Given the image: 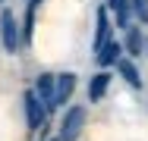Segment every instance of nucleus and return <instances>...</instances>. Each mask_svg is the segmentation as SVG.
I'll return each instance as SVG.
<instances>
[{
    "instance_id": "1",
    "label": "nucleus",
    "mask_w": 148,
    "mask_h": 141,
    "mask_svg": "<svg viewBox=\"0 0 148 141\" xmlns=\"http://www.w3.org/2000/svg\"><path fill=\"white\" fill-rule=\"evenodd\" d=\"M0 41H3V50L6 54H16L19 44H22V31H19V22H16L13 9H3L0 13Z\"/></svg>"
},
{
    "instance_id": "2",
    "label": "nucleus",
    "mask_w": 148,
    "mask_h": 141,
    "mask_svg": "<svg viewBox=\"0 0 148 141\" xmlns=\"http://www.w3.org/2000/svg\"><path fill=\"white\" fill-rule=\"evenodd\" d=\"M85 129V107H69L60 119V141H76Z\"/></svg>"
},
{
    "instance_id": "3",
    "label": "nucleus",
    "mask_w": 148,
    "mask_h": 141,
    "mask_svg": "<svg viewBox=\"0 0 148 141\" xmlns=\"http://www.w3.org/2000/svg\"><path fill=\"white\" fill-rule=\"evenodd\" d=\"M22 107H25V122H29V129L32 132H35V129H41V125H44V116H47V113H44V107H41V100H38V94H35V91H25V94H22Z\"/></svg>"
},
{
    "instance_id": "4",
    "label": "nucleus",
    "mask_w": 148,
    "mask_h": 141,
    "mask_svg": "<svg viewBox=\"0 0 148 141\" xmlns=\"http://www.w3.org/2000/svg\"><path fill=\"white\" fill-rule=\"evenodd\" d=\"M76 91V72H60L54 75V107H63Z\"/></svg>"
},
{
    "instance_id": "5",
    "label": "nucleus",
    "mask_w": 148,
    "mask_h": 141,
    "mask_svg": "<svg viewBox=\"0 0 148 141\" xmlns=\"http://www.w3.org/2000/svg\"><path fill=\"white\" fill-rule=\"evenodd\" d=\"M32 91L38 94V100H41V107H44V113L57 110V107H54V75H51V72H41Z\"/></svg>"
},
{
    "instance_id": "6",
    "label": "nucleus",
    "mask_w": 148,
    "mask_h": 141,
    "mask_svg": "<svg viewBox=\"0 0 148 141\" xmlns=\"http://www.w3.org/2000/svg\"><path fill=\"white\" fill-rule=\"evenodd\" d=\"M110 79H114V75H110L107 69H101V72H95V75H91V82H88V100H91V104H98V100L107 94Z\"/></svg>"
},
{
    "instance_id": "7",
    "label": "nucleus",
    "mask_w": 148,
    "mask_h": 141,
    "mask_svg": "<svg viewBox=\"0 0 148 141\" xmlns=\"http://www.w3.org/2000/svg\"><path fill=\"white\" fill-rule=\"evenodd\" d=\"M107 41H110V16H107V9L101 6V9H98V25H95V44H91L95 54H98Z\"/></svg>"
},
{
    "instance_id": "8",
    "label": "nucleus",
    "mask_w": 148,
    "mask_h": 141,
    "mask_svg": "<svg viewBox=\"0 0 148 141\" xmlns=\"http://www.w3.org/2000/svg\"><path fill=\"white\" fill-rule=\"evenodd\" d=\"M123 50L129 56H142L145 54V35L139 31L136 25H129L126 28V41H123Z\"/></svg>"
},
{
    "instance_id": "9",
    "label": "nucleus",
    "mask_w": 148,
    "mask_h": 141,
    "mask_svg": "<svg viewBox=\"0 0 148 141\" xmlns=\"http://www.w3.org/2000/svg\"><path fill=\"white\" fill-rule=\"evenodd\" d=\"M107 16H114V22H117L120 28H129V0H107Z\"/></svg>"
},
{
    "instance_id": "10",
    "label": "nucleus",
    "mask_w": 148,
    "mask_h": 141,
    "mask_svg": "<svg viewBox=\"0 0 148 141\" xmlns=\"http://www.w3.org/2000/svg\"><path fill=\"white\" fill-rule=\"evenodd\" d=\"M120 50H123V44H120L117 38H110V41H107V44L98 50V66H101V69H107V66H117Z\"/></svg>"
},
{
    "instance_id": "11",
    "label": "nucleus",
    "mask_w": 148,
    "mask_h": 141,
    "mask_svg": "<svg viewBox=\"0 0 148 141\" xmlns=\"http://www.w3.org/2000/svg\"><path fill=\"white\" fill-rule=\"evenodd\" d=\"M117 72L126 79L129 88H142V75H139V69H136V63H132V60L120 56V60H117Z\"/></svg>"
},
{
    "instance_id": "12",
    "label": "nucleus",
    "mask_w": 148,
    "mask_h": 141,
    "mask_svg": "<svg viewBox=\"0 0 148 141\" xmlns=\"http://www.w3.org/2000/svg\"><path fill=\"white\" fill-rule=\"evenodd\" d=\"M129 13H132L142 25H148V0H129Z\"/></svg>"
},
{
    "instance_id": "13",
    "label": "nucleus",
    "mask_w": 148,
    "mask_h": 141,
    "mask_svg": "<svg viewBox=\"0 0 148 141\" xmlns=\"http://www.w3.org/2000/svg\"><path fill=\"white\" fill-rule=\"evenodd\" d=\"M41 3H44V0H29V9H32V13H35V9H38Z\"/></svg>"
},
{
    "instance_id": "14",
    "label": "nucleus",
    "mask_w": 148,
    "mask_h": 141,
    "mask_svg": "<svg viewBox=\"0 0 148 141\" xmlns=\"http://www.w3.org/2000/svg\"><path fill=\"white\" fill-rule=\"evenodd\" d=\"M145 54H148V38H145Z\"/></svg>"
},
{
    "instance_id": "15",
    "label": "nucleus",
    "mask_w": 148,
    "mask_h": 141,
    "mask_svg": "<svg viewBox=\"0 0 148 141\" xmlns=\"http://www.w3.org/2000/svg\"><path fill=\"white\" fill-rule=\"evenodd\" d=\"M47 141H60V138H47Z\"/></svg>"
},
{
    "instance_id": "16",
    "label": "nucleus",
    "mask_w": 148,
    "mask_h": 141,
    "mask_svg": "<svg viewBox=\"0 0 148 141\" xmlns=\"http://www.w3.org/2000/svg\"><path fill=\"white\" fill-rule=\"evenodd\" d=\"M0 3H3V0H0Z\"/></svg>"
}]
</instances>
